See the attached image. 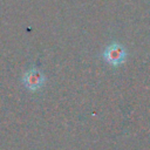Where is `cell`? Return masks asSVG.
Returning a JSON list of instances; mask_svg holds the SVG:
<instances>
[{"instance_id": "obj_1", "label": "cell", "mask_w": 150, "mask_h": 150, "mask_svg": "<svg viewBox=\"0 0 150 150\" xmlns=\"http://www.w3.org/2000/svg\"><path fill=\"white\" fill-rule=\"evenodd\" d=\"M22 83L29 91H38L43 88L46 83V76L38 68H30L23 74Z\"/></svg>"}, {"instance_id": "obj_2", "label": "cell", "mask_w": 150, "mask_h": 150, "mask_svg": "<svg viewBox=\"0 0 150 150\" xmlns=\"http://www.w3.org/2000/svg\"><path fill=\"white\" fill-rule=\"evenodd\" d=\"M103 59L112 66L121 64L125 59V50L120 43H110L103 52Z\"/></svg>"}]
</instances>
